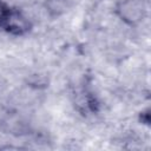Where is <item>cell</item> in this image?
I'll return each mask as SVG.
<instances>
[{
	"label": "cell",
	"mask_w": 151,
	"mask_h": 151,
	"mask_svg": "<svg viewBox=\"0 0 151 151\" xmlns=\"http://www.w3.org/2000/svg\"><path fill=\"white\" fill-rule=\"evenodd\" d=\"M116 15L126 25L136 26L146 15V8L142 0H119L114 6Z\"/></svg>",
	"instance_id": "1"
},
{
	"label": "cell",
	"mask_w": 151,
	"mask_h": 151,
	"mask_svg": "<svg viewBox=\"0 0 151 151\" xmlns=\"http://www.w3.org/2000/svg\"><path fill=\"white\" fill-rule=\"evenodd\" d=\"M0 28H4L5 32L12 35H25L32 28V24L28 18L18 8H9L6 18L2 21Z\"/></svg>",
	"instance_id": "2"
},
{
	"label": "cell",
	"mask_w": 151,
	"mask_h": 151,
	"mask_svg": "<svg viewBox=\"0 0 151 151\" xmlns=\"http://www.w3.org/2000/svg\"><path fill=\"white\" fill-rule=\"evenodd\" d=\"M9 8H11V7H9L4 0H0V27H1V25H2L4 19L6 18V15H7Z\"/></svg>",
	"instance_id": "3"
}]
</instances>
